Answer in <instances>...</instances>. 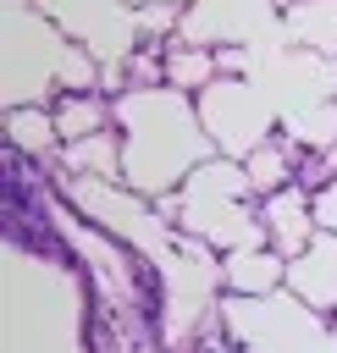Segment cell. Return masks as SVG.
Masks as SVG:
<instances>
[{
  "label": "cell",
  "instance_id": "obj_16",
  "mask_svg": "<svg viewBox=\"0 0 337 353\" xmlns=\"http://www.w3.org/2000/svg\"><path fill=\"white\" fill-rule=\"evenodd\" d=\"M127 11H149V6H188V0H122Z\"/></svg>",
  "mask_w": 337,
  "mask_h": 353
},
{
  "label": "cell",
  "instance_id": "obj_5",
  "mask_svg": "<svg viewBox=\"0 0 337 353\" xmlns=\"http://www.w3.org/2000/svg\"><path fill=\"white\" fill-rule=\"evenodd\" d=\"M221 281H227L232 298H276L287 287V259L271 243L232 248V254H221Z\"/></svg>",
  "mask_w": 337,
  "mask_h": 353
},
{
  "label": "cell",
  "instance_id": "obj_1",
  "mask_svg": "<svg viewBox=\"0 0 337 353\" xmlns=\"http://www.w3.org/2000/svg\"><path fill=\"white\" fill-rule=\"evenodd\" d=\"M122 132V160H127V188L138 199H160L182 188L204 160H215L210 132L199 121V105L177 88H122L116 99Z\"/></svg>",
  "mask_w": 337,
  "mask_h": 353
},
{
  "label": "cell",
  "instance_id": "obj_12",
  "mask_svg": "<svg viewBox=\"0 0 337 353\" xmlns=\"http://www.w3.org/2000/svg\"><path fill=\"white\" fill-rule=\"evenodd\" d=\"M287 138L309 154H326L337 149V99H320V105H298L287 110Z\"/></svg>",
  "mask_w": 337,
  "mask_h": 353
},
{
  "label": "cell",
  "instance_id": "obj_8",
  "mask_svg": "<svg viewBox=\"0 0 337 353\" xmlns=\"http://www.w3.org/2000/svg\"><path fill=\"white\" fill-rule=\"evenodd\" d=\"M55 127H61V143H83L94 132H110L116 121V105L110 94H55Z\"/></svg>",
  "mask_w": 337,
  "mask_h": 353
},
{
  "label": "cell",
  "instance_id": "obj_2",
  "mask_svg": "<svg viewBox=\"0 0 337 353\" xmlns=\"http://www.w3.org/2000/svg\"><path fill=\"white\" fill-rule=\"evenodd\" d=\"M199 121H204V132H210V143H215V154L221 160H249L265 138H276L271 127H276V110H271V99L249 83V77H215L199 99Z\"/></svg>",
  "mask_w": 337,
  "mask_h": 353
},
{
  "label": "cell",
  "instance_id": "obj_15",
  "mask_svg": "<svg viewBox=\"0 0 337 353\" xmlns=\"http://www.w3.org/2000/svg\"><path fill=\"white\" fill-rule=\"evenodd\" d=\"M315 221H320V226H326V232H337V182H331V188H320V193H315Z\"/></svg>",
  "mask_w": 337,
  "mask_h": 353
},
{
  "label": "cell",
  "instance_id": "obj_13",
  "mask_svg": "<svg viewBox=\"0 0 337 353\" xmlns=\"http://www.w3.org/2000/svg\"><path fill=\"white\" fill-rule=\"evenodd\" d=\"M182 22V6H149V11H138V39L144 44H155L160 33H171Z\"/></svg>",
  "mask_w": 337,
  "mask_h": 353
},
{
  "label": "cell",
  "instance_id": "obj_9",
  "mask_svg": "<svg viewBox=\"0 0 337 353\" xmlns=\"http://www.w3.org/2000/svg\"><path fill=\"white\" fill-rule=\"evenodd\" d=\"M6 143H11V154H28V160L61 154L55 110H44V105H17V110H6Z\"/></svg>",
  "mask_w": 337,
  "mask_h": 353
},
{
  "label": "cell",
  "instance_id": "obj_7",
  "mask_svg": "<svg viewBox=\"0 0 337 353\" xmlns=\"http://www.w3.org/2000/svg\"><path fill=\"white\" fill-rule=\"evenodd\" d=\"M298 165H304L298 143H293L287 132H276V138H265V143L243 160V176H249L254 199H271V193H282V188H293V182H298Z\"/></svg>",
  "mask_w": 337,
  "mask_h": 353
},
{
  "label": "cell",
  "instance_id": "obj_10",
  "mask_svg": "<svg viewBox=\"0 0 337 353\" xmlns=\"http://www.w3.org/2000/svg\"><path fill=\"white\" fill-rule=\"evenodd\" d=\"M61 165L72 176H94V182H127V160H122V138L116 132H94L83 143H61Z\"/></svg>",
  "mask_w": 337,
  "mask_h": 353
},
{
  "label": "cell",
  "instance_id": "obj_4",
  "mask_svg": "<svg viewBox=\"0 0 337 353\" xmlns=\"http://www.w3.org/2000/svg\"><path fill=\"white\" fill-rule=\"evenodd\" d=\"M287 292L309 309V314H331L337 309V232H315V243L287 259Z\"/></svg>",
  "mask_w": 337,
  "mask_h": 353
},
{
  "label": "cell",
  "instance_id": "obj_6",
  "mask_svg": "<svg viewBox=\"0 0 337 353\" xmlns=\"http://www.w3.org/2000/svg\"><path fill=\"white\" fill-rule=\"evenodd\" d=\"M287 6V39L304 55L337 61V0H282Z\"/></svg>",
  "mask_w": 337,
  "mask_h": 353
},
{
  "label": "cell",
  "instance_id": "obj_14",
  "mask_svg": "<svg viewBox=\"0 0 337 353\" xmlns=\"http://www.w3.org/2000/svg\"><path fill=\"white\" fill-rule=\"evenodd\" d=\"M215 66H221V77H238V72H249V50L227 44V50H215Z\"/></svg>",
  "mask_w": 337,
  "mask_h": 353
},
{
  "label": "cell",
  "instance_id": "obj_11",
  "mask_svg": "<svg viewBox=\"0 0 337 353\" xmlns=\"http://www.w3.org/2000/svg\"><path fill=\"white\" fill-rule=\"evenodd\" d=\"M215 77H221V66H215V50H210V44H182V39H171V50H166V88H177V94H204Z\"/></svg>",
  "mask_w": 337,
  "mask_h": 353
},
{
  "label": "cell",
  "instance_id": "obj_3",
  "mask_svg": "<svg viewBox=\"0 0 337 353\" xmlns=\"http://www.w3.org/2000/svg\"><path fill=\"white\" fill-rule=\"evenodd\" d=\"M260 226H265V243H271L282 259H298V254L315 243V232H320V221H315V193H304V188L293 182V188L260 199Z\"/></svg>",
  "mask_w": 337,
  "mask_h": 353
}]
</instances>
